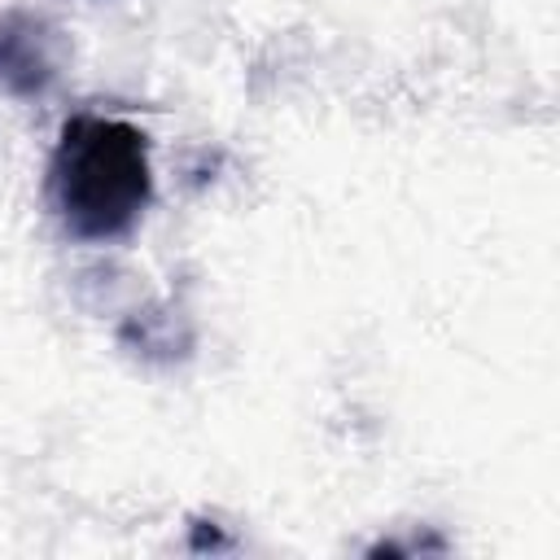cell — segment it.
<instances>
[{"instance_id":"6da1fadb","label":"cell","mask_w":560,"mask_h":560,"mask_svg":"<svg viewBox=\"0 0 560 560\" xmlns=\"http://www.w3.org/2000/svg\"><path fill=\"white\" fill-rule=\"evenodd\" d=\"M48 197L70 236L79 241L127 236L153 197L149 136L105 114L66 118L57 149L48 158Z\"/></svg>"},{"instance_id":"7a4b0ae2","label":"cell","mask_w":560,"mask_h":560,"mask_svg":"<svg viewBox=\"0 0 560 560\" xmlns=\"http://www.w3.org/2000/svg\"><path fill=\"white\" fill-rule=\"evenodd\" d=\"M66 61L61 31L31 13V9H4L0 13V88L22 101H39Z\"/></svg>"}]
</instances>
